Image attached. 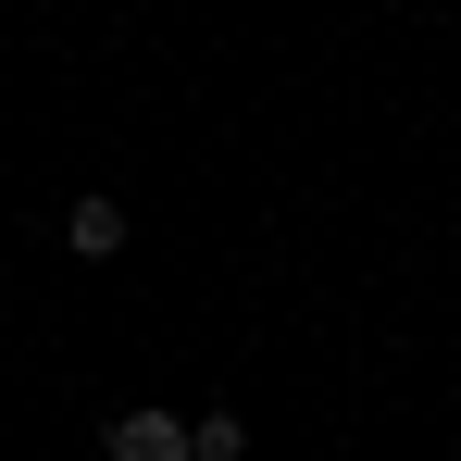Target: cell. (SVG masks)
<instances>
[{"label":"cell","instance_id":"cell-2","mask_svg":"<svg viewBox=\"0 0 461 461\" xmlns=\"http://www.w3.org/2000/svg\"><path fill=\"white\" fill-rule=\"evenodd\" d=\"M63 237H76V262H113V249H125V200H76Z\"/></svg>","mask_w":461,"mask_h":461},{"label":"cell","instance_id":"cell-3","mask_svg":"<svg viewBox=\"0 0 461 461\" xmlns=\"http://www.w3.org/2000/svg\"><path fill=\"white\" fill-rule=\"evenodd\" d=\"M187 461H249V424H237V411H200V437H187Z\"/></svg>","mask_w":461,"mask_h":461},{"label":"cell","instance_id":"cell-1","mask_svg":"<svg viewBox=\"0 0 461 461\" xmlns=\"http://www.w3.org/2000/svg\"><path fill=\"white\" fill-rule=\"evenodd\" d=\"M187 411H113V461H187Z\"/></svg>","mask_w":461,"mask_h":461}]
</instances>
